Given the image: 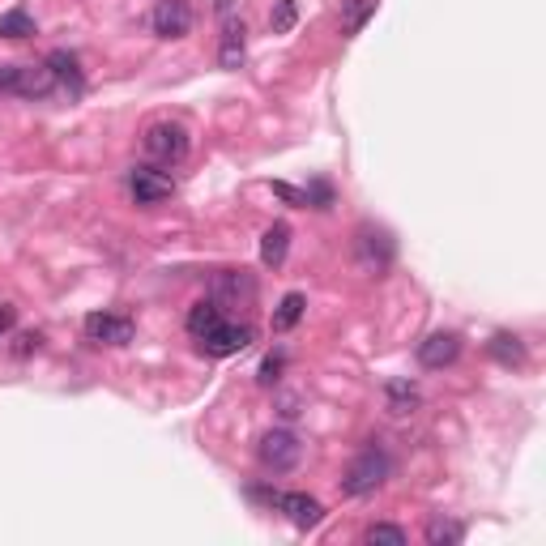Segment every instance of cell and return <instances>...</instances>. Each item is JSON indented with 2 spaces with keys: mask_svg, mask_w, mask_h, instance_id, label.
Wrapping results in <instances>:
<instances>
[{
  "mask_svg": "<svg viewBox=\"0 0 546 546\" xmlns=\"http://www.w3.org/2000/svg\"><path fill=\"white\" fill-rule=\"evenodd\" d=\"M13 73H18V64H0V90H13Z\"/></svg>",
  "mask_w": 546,
  "mask_h": 546,
  "instance_id": "cell-31",
  "label": "cell"
},
{
  "mask_svg": "<svg viewBox=\"0 0 546 546\" xmlns=\"http://www.w3.org/2000/svg\"><path fill=\"white\" fill-rule=\"evenodd\" d=\"M363 542H389V546H406V529L401 525H367V534H363Z\"/></svg>",
  "mask_w": 546,
  "mask_h": 546,
  "instance_id": "cell-24",
  "label": "cell"
},
{
  "mask_svg": "<svg viewBox=\"0 0 546 546\" xmlns=\"http://www.w3.org/2000/svg\"><path fill=\"white\" fill-rule=\"evenodd\" d=\"M39 342H43L39 333H22V337H18V355H30V350H39Z\"/></svg>",
  "mask_w": 546,
  "mask_h": 546,
  "instance_id": "cell-30",
  "label": "cell"
},
{
  "mask_svg": "<svg viewBox=\"0 0 546 546\" xmlns=\"http://www.w3.org/2000/svg\"><path fill=\"white\" fill-rule=\"evenodd\" d=\"M299 22V0H278V9L269 13V26H273V35H291Z\"/></svg>",
  "mask_w": 546,
  "mask_h": 546,
  "instance_id": "cell-22",
  "label": "cell"
},
{
  "mask_svg": "<svg viewBox=\"0 0 546 546\" xmlns=\"http://www.w3.org/2000/svg\"><path fill=\"white\" fill-rule=\"evenodd\" d=\"M133 320L128 316H116V312H90L86 316V337L99 346H128L133 342Z\"/></svg>",
  "mask_w": 546,
  "mask_h": 546,
  "instance_id": "cell-7",
  "label": "cell"
},
{
  "mask_svg": "<svg viewBox=\"0 0 546 546\" xmlns=\"http://www.w3.org/2000/svg\"><path fill=\"white\" fill-rule=\"evenodd\" d=\"M384 406H389V414H397V419H406V414L419 410V389H414L410 380H389L384 384Z\"/></svg>",
  "mask_w": 546,
  "mask_h": 546,
  "instance_id": "cell-14",
  "label": "cell"
},
{
  "mask_svg": "<svg viewBox=\"0 0 546 546\" xmlns=\"http://www.w3.org/2000/svg\"><path fill=\"white\" fill-rule=\"evenodd\" d=\"M248 56V26L244 18H222V39H218V64L222 69H239Z\"/></svg>",
  "mask_w": 546,
  "mask_h": 546,
  "instance_id": "cell-10",
  "label": "cell"
},
{
  "mask_svg": "<svg viewBox=\"0 0 546 546\" xmlns=\"http://www.w3.org/2000/svg\"><path fill=\"white\" fill-rule=\"evenodd\" d=\"M355 252H359V265L363 273H384L393 265V235L380 231V227H359V239H355Z\"/></svg>",
  "mask_w": 546,
  "mask_h": 546,
  "instance_id": "cell-4",
  "label": "cell"
},
{
  "mask_svg": "<svg viewBox=\"0 0 546 546\" xmlns=\"http://www.w3.org/2000/svg\"><path fill=\"white\" fill-rule=\"evenodd\" d=\"M273 508H278L295 529H316L320 517H325L320 500H312V495H303V491H286V495H278V500H273Z\"/></svg>",
  "mask_w": 546,
  "mask_h": 546,
  "instance_id": "cell-9",
  "label": "cell"
},
{
  "mask_svg": "<svg viewBox=\"0 0 546 546\" xmlns=\"http://www.w3.org/2000/svg\"><path fill=\"white\" fill-rule=\"evenodd\" d=\"M47 69L56 73V82L73 86V94H82V69H77V56L73 52H52V56H47Z\"/></svg>",
  "mask_w": 546,
  "mask_h": 546,
  "instance_id": "cell-19",
  "label": "cell"
},
{
  "mask_svg": "<svg viewBox=\"0 0 546 546\" xmlns=\"http://www.w3.org/2000/svg\"><path fill=\"white\" fill-rule=\"evenodd\" d=\"M52 90H56V73L47 64H18L9 94H18V99H47Z\"/></svg>",
  "mask_w": 546,
  "mask_h": 546,
  "instance_id": "cell-11",
  "label": "cell"
},
{
  "mask_svg": "<svg viewBox=\"0 0 546 546\" xmlns=\"http://www.w3.org/2000/svg\"><path fill=\"white\" fill-rule=\"evenodd\" d=\"M278 414H282V419H299V414H303V410H299V397L282 393V397H278Z\"/></svg>",
  "mask_w": 546,
  "mask_h": 546,
  "instance_id": "cell-28",
  "label": "cell"
},
{
  "mask_svg": "<svg viewBox=\"0 0 546 546\" xmlns=\"http://www.w3.org/2000/svg\"><path fill=\"white\" fill-rule=\"evenodd\" d=\"M465 538V529L457 525V521H444V517H436V521H427V542L431 546H453V542H461Z\"/></svg>",
  "mask_w": 546,
  "mask_h": 546,
  "instance_id": "cell-23",
  "label": "cell"
},
{
  "mask_svg": "<svg viewBox=\"0 0 546 546\" xmlns=\"http://www.w3.org/2000/svg\"><path fill=\"white\" fill-rule=\"evenodd\" d=\"M303 308H308V299H303L299 291H291L282 303H278V312H273V333H291L299 320H303Z\"/></svg>",
  "mask_w": 546,
  "mask_h": 546,
  "instance_id": "cell-17",
  "label": "cell"
},
{
  "mask_svg": "<svg viewBox=\"0 0 546 546\" xmlns=\"http://www.w3.org/2000/svg\"><path fill=\"white\" fill-rule=\"evenodd\" d=\"M30 35H35V18L26 9L0 13V39H30Z\"/></svg>",
  "mask_w": 546,
  "mask_h": 546,
  "instance_id": "cell-20",
  "label": "cell"
},
{
  "mask_svg": "<svg viewBox=\"0 0 546 546\" xmlns=\"http://www.w3.org/2000/svg\"><path fill=\"white\" fill-rule=\"evenodd\" d=\"M487 350H491V359L500 367H521L525 363V342L517 333H495L487 342Z\"/></svg>",
  "mask_w": 546,
  "mask_h": 546,
  "instance_id": "cell-16",
  "label": "cell"
},
{
  "mask_svg": "<svg viewBox=\"0 0 546 546\" xmlns=\"http://www.w3.org/2000/svg\"><path fill=\"white\" fill-rule=\"evenodd\" d=\"M141 150H146L150 163H158V167H175V163H184V158H188L192 137H188L184 124H175V120H154L146 133H141Z\"/></svg>",
  "mask_w": 546,
  "mask_h": 546,
  "instance_id": "cell-1",
  "label": "cell"
},
{
  "mask_svg": "<svg viewBox=\"0 0 546 546\" xmlns=\"http://www.w3.org/2000/svg\"><path fill=\"white\" fill-rule=\"evenodd\" d=\"M256 299V282L248 269H222L214 278V303H252Z\"/></svg>",
  "mask_w": 546,
  "mask_h": 546,
  "instance_id": "cell-12",
  "label": "cell"
},
{
  "mask_svg": "<svg viewBox=\"0 0 546 546\" xmlns=\"http://www.w3.org/2000/svg\"><path fill=\"white\" fill-rule=\"evenodd\" d=\"M384 478H389V457H384L380 448H363V453L346 465L342 495H372Z\"/></svg>",
  "mask_w": 546,
  "mask_h": 546,
  "instance_id": "cell-2",
  "label": "cell"
},
{
  "mask_svg": "<svg viewBox=\"0 0 546 546\" xmlns=\"http://www.w3.org/2000/svg\"><path fill=\"white\" fill-rule=\"evenodd\" d=\"M376 13V0H342V18H346V35H359L367 18Z\"/></svg>",
  "mask_w": 546,
  "mask_h": 546,
  "instance_id": "cell-21",
  "label": "cell"
},
{
  "mask_svg": "<svg viewBox=\"0 0 546 546\" xmlns=\"http://www.w3.org/2000/svg\"><path fill=\"white\" fill-rule=\"evenodd\" d=\"M273 192H278L282 201H291V205H308V192H299V188H291V184H273Z\"/></svg>",
  "mask_w": 546,
  "mask_h": 546,
  "instance_id": "cell-27",
  "label": "cell"
},
{
  "mask_svg": "<svg viewBox=\"0 0 546 546\" xmlns=\"http://www.w3.org/2000/svg\"><path fill=\"white\" fill-rule=\"evenodd\" d=\"M286 248H291V227H286V222H273V227L261 235V265L278 269L286 261Z\"/></svg>",
  "mask_w": 546,
  "mask_h": 546,
  "instance_id": "cell-15",
  "label": "cell"
},
{
  "mask_svg": "<svg viewBox=\"0 0 546 546\" xmlns=\"http://www.w3.org/2000/svg\"><path fill=\"white\" fill-rule=\"evenodd\" d=\"M303 192H308V205H316V210H329V205H333V188L329 184H312Z\"/></svg>",
  "mask_w": 546,
  "mask_h": 546,
  "instance_id": "cell-26",
  "label": "cell"
},
{
  "mask_svg": "<svg viewBox=\"0 0 546 546\" xmlns=\"http://www.w3.org/2000/svg\"><path fill=\"white\" fill-rule=\"evenodd\" d=\"M150 26L158 39H184L192 30V9L188 0H158L154 13H150Z\"/></svg>",
  "mask_w": 546,
  "mask_h": 546,
  "instance_id": "cell-8",
  "label": "cell"
},
{
  "mask_svg": "<svg viewBox=\"0 0 546 546\" xmlns=\"http://www.w3.org/2000/svg\"><path fill=\"white\" fill-rule=\"evenodd\" d=\"M13 320H18V308H9V303H0V337L13 329Z\"/></svg>",
  "mask_w": 546,
  "mask_h": 546,
  "instance_id": "cell-29",
  "label": "cell"
},
{
  "mask_svg": "<svg viewBox=\"0 0 546 546\" xmlns=\"http://www.w3.org/2000/svg\"><path fill=\"white\" fill-rule=\"evenodd\" d=\"M461 355V337L457 333H431L427 342H419V363L427 367V372H440V367L457 363Z\"/></svg>",
  "mask_w": 546,
  "mask_h": 546,
  "instance_id": "cell-13",
  "label": "cell"
},
{
  "mask_svg": "<svg viewBox=\"0 0 546 546\" xmlns=\"http://www.w3.org/2000/svg\"><path fill=\"white\" fill-rule=\"evenodd\" d=\"M256 457H261L265 470L273 474H286V470H295V465L303 461V440L295 436V431H286V427H273L261 436V444H256Z\"/></svg>",
  "mask_w": 546,
  "mask_h": 546,
  "instance_id": "cell-3",
  "label": "cell"
},
{
  "mask_svg": "<svg viewBox=\"0 0 546 546\" xmlns=\"http://www.w3.org/2000/svg\"><path fill=\"white\" fill-rule=\"evenodd\" d=\"M248 342H252V329H248V325H227V320H218L210 333L197 337L201 355H210V359H231V355H239V350H244Z\"/></svg>",
  "mask_w": 546,
  "mask_h": 546,
  "instance_id": "cell-5",
  "label": "cell"
},
{
  "mask_svg": "<svg viewBox=\"0 0 546 546\" xmlns=\"http://www.w3.org/2000/svg\"><path fill=\"white\" fill-rule=\"evenodd\" d=\"M128 192H133L137 205H158V201H167L175 192V180L167 171H158V167H133V171H128Z\"/></svg>",
  "mask_w": 546,
  "mask_h": 546,
  "instance_id": "cell-6",
  "label": "cell"
},
{
  "mask_svg": "<svg viewBox=\"0 0 546 546\" xmlns=\"http://www.w3.org/2000/svg\"><path fill=\"white\" fill-rule=\"evenodd\" d=\"M282 367H286V355H282V350H278V355H265V363H261V384H265V389H269V384H278Z\"/></svg>",
  "mask_w": 546,
  "mask_h": 546,
  "instance_id": "cell-25",
  "label": "cell"
},
{
  "mask_svg": "<svg viewBox=\"0 0 546 546\" xmlns=\"http://www.w3.org/2000/svg\"><path fill=\"white\" fill-rule=\"evenodd\" d=\"M218 320H222V308H218V303H214V299H197V303L188 308V333L201 337V333H210Z\"/></svg>",
  "mask_w": 546,
  "mask_h": 546,
  "instance_id": "cell-18",
  "label": "cell"
}]
</instances>
